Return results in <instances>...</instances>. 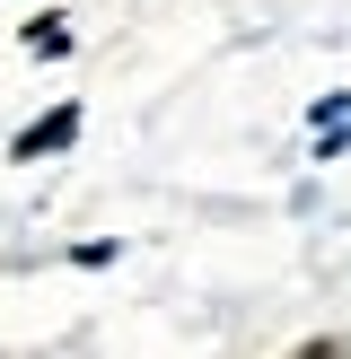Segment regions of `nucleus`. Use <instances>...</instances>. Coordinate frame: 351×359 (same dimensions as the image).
<instances>
[{
    "label": "nucleus",
    "instance_id": "1",
    "mask_svg": "<svg viewBox=\"0 0 351 359\" xmlns=\"http://www.w3.org/2000/svg\"><path fill=\"white\" fill-rule=\"evenodd\" d=\"M62 140H70V114H53V123H35V132L18 140V158H44V149H62Z\"/></svg>",
    "mask_w": 351,
    "mask_h": 359
}]
</instances>
